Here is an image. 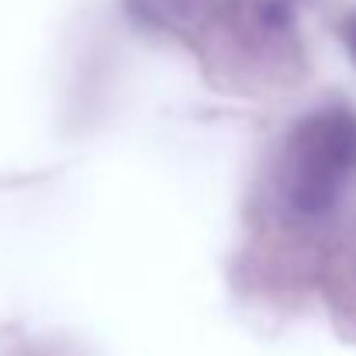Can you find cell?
<instances>
[{
    "mask_svg": "<svg viewBox=\"0 0 356 356\" xmlns=\"http://www.w3.org/2000/svg\"><path fill=\"white\" fill-rule=\"evenodd\" d=\"M356 191V111L343 104L318 108L280 142L266 197L284 225L315 232L336 225Z\"/></svg>",
    "mask_w": 356,
    "mask_h": 356,
    "instance_id": "cell-1",
    "label": "cell"
},
{
    "mask_svg": "<svg viewBox=\"0 0 356 356\" xmlns=\"http://www.w3.org/2000/svg\"><path fill=\"white\" fill-rule=\"evenodd\" d=\"M343 42H346V49H350V56L356 59V14L343 24Z\"/></svg>",
    "mask_w": 356,
    "mask_h": 356,
    "instance_id": "cell-2",
    "label": "cell"
}]
</instances>
